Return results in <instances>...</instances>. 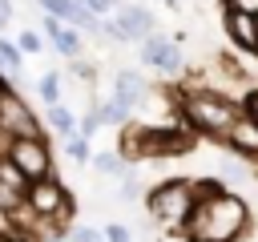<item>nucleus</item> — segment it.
<instances>
[{"mask_svg": "<svg viewBox=\"0 0 258 242\" xmlns=\"http://www.w3.org/2000/svg\"><path fill=\"white\" fill-rule=\"evenodd\" d=\"M250 210L238 194H222L218 182H202V198L185 218V238L189 242H238L246 238Z\"/></svg>", "mask_w": 258, "mask_h": 242, "instance_id": "f257e3e1", "label": "nucleus"}, {"mask_svg": "<svg viewBox=\"0 0 258 242\" xmlns=\"http://www.w3.org/2000/svg\"><path fill=\"white\" fill-rule=\"evenodd\" d=\"M242 105L218 89H194L181 97V117L194 133H210V137H222L234 121H238Z\"/></svg>", "mask_w": 258, "mask_h": 242, "instance_id": "f03ea898", "label": "nucleus"}, {"mask_svg": "<svg viewBox=\"0 0 258 242\" xmlns=\"http://www.w3.org/2000/svg\"><path fill=\"white\" fill-rule=\"evenodd\" d=\"M198 198H202V182H165L145 198V206L153 222H161L165 230H181Z\"/></svg>", "mask_w": 258, "mask_h": 242, "instance_id": "7ed1b4c3", "label": "nucleus"}, {"mask_svg": "<svg viewBox=\"0 0 258 242\" xmlns=\"http://www.w3.org/2000/svg\"><path fill=\"white\" fill-rule=\"evenodd\" d=\"M24 206H28V214L32 218H40V222H69V214H73V198H69V190L48 173V177H32L28 186H24Z\"/></svg>", "mask_w": 258, "mask_h": 242, "instance_id": "20e7f679", "label": "nucleus"}, {"mask_svg": "<svg viewBox=\"0 0 258 242\" xmlns=\"http://www.w3.org/2000/svg\"><path fill=\"white\" fill-rule=\"evenodd\" d=\"M4 157L32 182V177H48L52 173V149H48V141L36 133V137H8V145H4Z\"/></svg>", "mask_w": 258, "mask_h": 242, "instance_id": "39448f33", "label": "nucleus"}, {"mask_svg": "<svg viewBox=\"0 0 258 242\" xmlns=\"http://www.w3.org/2000/svg\"><path fill=\"white\" fill-rule=\"evenodd\" d=\"M0 129H4V137H36V133H40L36 113H32L8 85L0 89Z\"/></svg>", "mask_w": 258, "mask_h": 242, "instance_id": "423d86ee", "label": "nucleus"}, {"mask_svg": "<svg viewBox=\"0 0 258 242\" xmlns=\"http://www.w3.org/2000/svg\"><path fill=\"white\" fill-rule=\"evenodd\" d=\"M101 32L113 40H141L145 32H153V12L137 8V4H117L113 24H101Z\"/></svg>", "mask_w": 258, "mask_h": 242, "instance_id": "0eeeda50", "label": "nucleus"}, {"mask_svg": "<svg viewBox=\"0 0 258 242\" xmlns=\"http://www.w3.org/2000/svg\"><path fill=\"white\" fill-rule=\"evenodd\" d=\"M141 60L161 69V73H177L181 69V48H177V36H161V32H145L141 36Z\"/></svg>", "mask_w": 258, "mask_h": 242, "instance_id": "6e6552de", "label": "nucleus"}, {"mask_svg": "<svg viewBox=\"0 0 258 242\" xmlns=\"http://www.w3.org/2000/svg\"><path fill=\"white\" fill-rule=\"evenodd\" d=\"M222 137L234 145V153H242V157H258V125H254L246 113H238V121H234Z\"/></svg>", "mask_w": 258, "mask_h": 242, "instance_id": "1a4fd4ad", "label": "nucleus"}, {"mask_svg": "<svg viewBox=\"0 0 258 242\" xmlns=\"http://www.w3.org/2000/svg\"><path fill=\"white\" fill-rule=\"evenodd\" d=\"M113 93L133 109V105H141V101L149 97V85H145L141 73H133V69H117V77H113Z\"/></svg>", "mask_w": 258, "mask_h": 242, "instance_id": "9d476101", "label": "nucleus"}, {"mask_svg": "<svg viewBox=\"0 0 258 242\" xmlns=\"http://www.w3.org/2000/svg\"><path fill=\"white\" fill-rule=\"evenodd\" d=\"M226 32H230V40H234V44L254 48V16H250V12L226 8Z\"/></svg>", "mask_w": 258, "mask_h": 242, "instance_id": "9b49d317", "label": "nucleus"}, {"mask_svg": "<svg viewBox=\"0 0 258 242\" xmlns=\"http://www.w3.org/2000/svg\"><path fill=\"white\" fill-rule=\"evenodd\" d=\"M129 113H133V109H129V105H125L117 93H113L105 105H97V117H101V125H125V121H129Z\"/></svg>", "mask_w": 258, "mask_h": 242, "instance_id": "f8f14e48", "label": "nucleus"}, {"mask_svg": "<svg viewBox=\"0 0 258 242\" xmlns=\"http://www.w3.org/2000/svg\"><path fill=\"white\" fill-rule=\"evenodd\" d=\"M48 40H52V44H56V52H64V56H77V52H81V32H77V28L56 24V28L48 32Z\"/></svg>", "mask_w": 258, "mask_h": 242, "instance_id": "ddd939ff", "label": "nucleus"}, {"mask_svg": "<svg viewBox=\"0 0 258 242\" xmlns=\"http://www.w3.org/2000/svg\"><path fill=\"white\" fill-rule=\"evenodd\" d=\"M36 4H40L44 16H56V20H73L77 8H81V0H36Z\"/></svg>", "mask_w": 258, "mask_h": 242, "instance_id": "4468645a", "label": "nucleus"}, {"mask_svg": "<svg viewBox=\"0 0 258 242\" xmlns=\"http://www.w3.org/2000/svg\"><path fill=\"white\" fill-rule=\"evenodd\" d=\"M36 93H40L44 105H56V101H60V77H56V73H44L40 85H36Z\"/></svg>", "mask_w": 258, "mask_h": 242, "instance_id": "2eb2a0df", "label": "nucleus"}, {"mask_svg": "<svg viewBox=\"0 0 258 242\" xmlns=\"http://www.w3.org/2000/svg\"><path fill=\"white\" fill-rule=\"evenodd\" d=\"M48 125H52L56 133H64V137H69V133H73V113H69V109H60V101H56V105H48Z\"/></svg>", "mask_w": 258, "mask_h": 242, "instance_id": "dca6fc26", "label": "nucleus"}, {"mask_svg": "<svg viewBox=\"0 0 258 242\" xmlns=\"http://www.w3.org/2000/svg\"><path fill=\"white\" fill-rule=\"evenodd\" d=\"M0 69L4 73H20V48L12 40H4V36H0Z\"/></svg>", "mask_w": 258, "mask_h": 242, "instance_id": "f3484780", "label": "nucleus"}, {"mask_svg": "<svg viewBox=\"0 0 258 242\" xmlns=\"http://www.w3.org/2000/svg\"><path fill=\"white\" fill-rule=\"evenodd\" d=\"M64 149H69V157H73V161H89V137H81V133H69Z\"/></svg>", "mask_w": 258, "mask_h": 242, "instance_id": "a211bd4d", "label": "nucleus"}, {"mask_svg": "<svg viewBox=\"0 0 258 242\" xmlns=\"http://www.w3.org/2000/svg\"><path fill=\"white\" fill-rule=\"evenodd\" d=\"M93 165H97V173H125L117 153H97V157H93Z\"/></svg>", "mask_w": 258, "mask_h": 242, "instance_id": "6ab92c4d", "label": "nucleus"}, {"mask_svg": "<svg viewBox=\"0 0 258 242\" xmlns=\"http://www.w3.org/2000/svg\"><path fill=\"white\" fill-rule=\"evenodd\" d=\"M101 238H105V242H133L129 226H121V222H109V226L101 230Z\"/></svg>", "mask_w": 258, "mask_h": 242, "instance_id": "aec40b11", "label": "nucleus"}, {"mask_svg": "<svg viewBox=\"0 0 258 242\" xmlns=\"http://www.w3.org/2000/svg\"><path fill=\"white\" fill-rule=\"evenodd\" d=\"M40 48H44L40 32H20V52H40Z\"/></svg>", "mask_w": 258, "mask_h": 242, "instance_id": "412c9836", "label": "nucleus"}, {"mask_svg": "<svg viewBox=\"0 0 258 242\" xmlns=\"http://www.w3.org/2000/svg\"><path fill=\"white\" fill-rule=\"evenodd\" d=\"M81 4H85L93 16H109V12L117 8V0H81Z\"/></svg>", "mask_w": 258, "mask_h": 242, "instance_id": "4be33fe9", "label": "nucleus"}, {"mask_svg": "<svg viewBox=\"0 0 258 242\" xmlns=\"http://www.w3.org/2000/svg\"><path fill=\"white\" fill-rule=\"evenodd\" d=\"M97 129H101V117H97V105H93V109H89V117L81 121V137H93Z\"/></svg>", "mask_w": 258, "mask_h": 242, "instance_id": "5701e85b", "label": "nucleus"}, {"mask_svg": "<svg viewBox=\"0 0 258 242\" xmlns=\"http://www.w3.org/2000/svg\"><path fill=\"white\" fill-rule=\"evenodd\" d=\"M69 238H73V242H105V238H101V234H97L93 226H77V230H73Z\"/></svg>", "mask_w": 258, "mask_h": 242, "instance_id": "b1692460", "label": "nucleus"}, {"mask_svg": "<svg viewBox=\"0 0 258 242\" xmlns=\"http://www.w3.org/2000/svg\"><path fill=\"white\" fill-rule=\"evenodd\" d=\"M242 113H246V117H250V121L258 125V89H254V93H250V97L242 101Z\"/></svg>", "mask_w": 258, "mask_h": 242, "instance_id": "393cba45", "label": "nucleus"}, {"mask_svg": "<svg viewBox=\"0 0 258 242\" xmlns=\"http://www.w3.org/2000/svg\"><path fill=\"white\" fill-rule=\"evenodd\" d=\"M226 8H238V12H258V0H226Z\"/></svg>", "mask_w": 258, "mask_h": 242, "instance_id": "a878e982", "label": "nucleus"}, {"mask_svg": "<svg viewBox=\"0 0 258 242\" xmlns=\"http://www.w3.org/2000/svg\"><path fill=\"white\" fill-rule=\"evenodd\" d=\"M8 20H12V0H0V32L8 28Z\"/></svg>", "mask_w": 258, "mask_h": 242, "instance_id": "bb28decb", "label": "nucleus"}, {"mask_svg": "<svg viewBox=\"0 0 258 242\" xmlns=\"http://www.w3.org/2000/svg\"><path fill=\"white\" fill-rule=\"evenodd\" d=\"M0 242H24V234H16V230H0Z\"/></svg>", "mask_w": 258, "mask_h": 242, "instance_id": "cd10ccee", "label": "nucleus"}, {"mask_svg": "<svg viewBox=\"0 0 258 242\" xmlns=\"http://www.w3.org/2000/svg\"><path fill=\"white\" fill-rule=\"evenodd\" d=\"M254 52H258V12H254Z\"/></svg>", "mask_w": 258, "mask_h": 242, "instance_id": "c85d7f7f", "label": "nucleus"}, {"mask_svg": "<svg viewBox=\"0 0 258 242\" xmlns=\"http://www.w3.org/2000/svg\"><path fill=\"white\" fill-rule=\"evenodd\" d=\"M169 4H177V0H169Z\"/></svg>", "mask_w": 258, "mask_h": 242, "instance_id": "c756f323", "label": "nucleus"}, {"mask_svg": "<svg viewBox=\"0 0 258 242\" xmlns=\"http://www.w3.org/2000/svg\"><path fill=\"white\" fill-rule=\"evenodd\" d=\"M0 89H4V81H0Z\"/></svg>", "mask_w": 258, "mask_h": 242, "instance_id": "7c9ffc66", "label": "nucleus"}]
</instances>
